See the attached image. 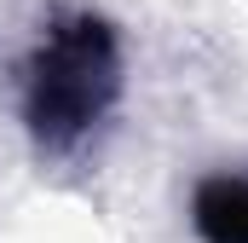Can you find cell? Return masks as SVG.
<instances>
[{"mask_svg":"<svg viewBox=\"0 0 248 243\" xmlns=\"http://www.w3.org/2000/svg\"><path fill=\"white\" fill-rule=\"evenodd\" d=\"M116 87H122V58H116L110 23L93 12H75V17H58L46 29L41 52L29 64L23 116H29L41 145L63 151L110 110Z\"/></svg>","mask_w":248,"mask_h":243,"instance_id":"obj_1","label":"cell"},{"mask_svg":"<svg viewBox=\"0 0 248 243\" xmlns=\"http://www.w3.org/2000/svg\"><path fill=\"white\" fill-rule=\"evenodd\" d=\"M190 226L202 243H248V180L214 174L190 197Z\"/></svg>","mask_w":248,"mask_h":243,"instance_id":"obj_2","label":"cell"}]
</instances>
